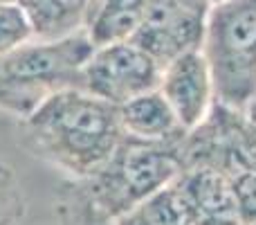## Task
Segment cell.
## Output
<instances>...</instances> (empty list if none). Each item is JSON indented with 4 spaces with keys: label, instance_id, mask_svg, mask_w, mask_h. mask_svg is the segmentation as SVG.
<instances>
[{
    "label": "cell",
    "instance_id": "cell-1",
    "mask_svg": "<svg viewBox=\"0 0 256 225\" xmlns=\"http://www.w3.org/2000/svg\"><path fill=\"white\" fill-rule=\"evenodd\" d=\"M22 140L72 180L88 178L120 149L124 133L117 106L81 88L50 95L22 119Z\"/></svg>",
    "mask_w": 256,
    "mask_h": 225
},
{
    "label": "cell",
    "instance_id": "cell-2",
    "mask_svg": "<svg viewBox=\"0 0 256 225\" xmlns=\"http://www.w3.org/2000/svg\"><path fill=\"white\" fill-rule=\"evenodd\" d=\"M184 140V137H182ZM180 142L124 137L99 171L70 182L68 205L79 225H115L184 171Z\"/></svg>",
    "mask_w": 256,
    "mask_h": 225
},
{
    "label": "cell",
    "instance_id": "cell-3",
    "mask_svg": "<svg viewBox=\"0 0 256 225\" xmlns=\"http://www.w3.org/2000/svg\"><path fill=\"white\" fill-rule=\"evenodd\" d=\"M94 45L81 30L58 41L32 39L0 57V111L25 119L50 95L81 88V70Z\"/></svg>",
    "mask_w": 256,
    "mask_h": 225
},
{
    "label": "cell",
    "instance_id": "cell-4",
    "mask_svg": "<svg viewBox=\"0 0 256 225\" xmlns=\"http://www.w3.org/2000/svg\"><path fill=\"white\" fill-rule=\"evenodd\" d=\"M200 52L212 72L216 104L248 113L256 99V0L212 5Z\"/></svg>",
    "mask_w": 256,
    "mask_h": 225
},
{
    "label": "cell",
    "instance_id": "cell-5",
    "mask_svg": "<svg viewBox=\"0 0 256 225\" xmlns=\"http://www.w3.org/2000/svg\"><path fill=\"white\" fill-rule=\"evenodd\" d=\"M162 66L132 41L94 48L81 70V90L112 106L158 90Z\"/></svg>",
    "mask_w": 256,
    "mask_h": 225
},
{
    "label": "cell",
    "instance_id": "cell-6",
    "mask_svg": "<svg viewBox=\"0 0 256 225\" xmlns=\"http://www.w3.org/2000/svg\"><path fill=\"white\" fill-rule=\"evenodd\" d=\"M207 12L209 9L184 7L173 0H150L144 21L130 41L164 68L180 54L202 48Z\"/></svg>",
    "mask_w": 256,
    "mask_h": 225
},
{
    "label": "cell",
    "instance_id": "cell-7",
    "mask_svg": "<svg viewBox=\"0 0 256 225\" xmlns=\"http://www.w3.org/2000/svg\"><path fill=\"white\" fill-rule=\"evenodd\" d=\"M158 90L176 113L182 131L194 133L209 119L216 106L214 79L200 50L180 54L162 68Z\"/></svg>",
    "mask_w": 256,
    "mask_h": 225
},
{
    "label": "cell",
    "instance_id": "cell-8",
    "mask_svg": "<svg viewBox=\"0 0 256 225\" xmlns=\"http://www.w3.org/2000/svg\"><path fill=\"white\" fill-rule=\"evenodd\" d=\"M196 225H245L230 178L207 164H191L176 178Z\"/></svg>",
    "mask_w": 256,
    "mask_h": 225
},
{
    "label": "cell",
    "instance_id": "cell-9",
    "mask_svg": "<svg viewBox=\"0 0 256 225\" xmlns=\"http://www.w3.org/2000/svg\"><path fill=\"white\" fill-rule=\"evenodd\" d=\"M117 113H120L122 133L130 140L180 142L186 135L160 90H150L126 102L124 106H117Z\"/></svg>",
    "mask_w": 256,
    "mask_h": 225
},
{
    "label": "cell",
    "instance_id": "cell-10",
    "mask_svg": "<svg viewBox=\"0 0 256 225\" xmlns=\"http://www.w3.org/2000/svg\"><path fill=\"white\" fill-rule=\"evenodd\" d=\"M27 14L34 39L58 41L86 30L92 0H16Z\"/></svg>",
    "mask_w": 256,
    "mask_h": 225
},
{
    "label": "cell",
    "instance_id": "cell-11",
    "mask_svg": "<svg viewBox=\"0 0 256 225\" xmlns=\"http://www.w3.org/2000/svg\"><path fill=\"white\" fill-rule=\"evenodd\" d=\"M150 0H97L90 9L86 32L94 48L130 41L140 30Z\"/></svg>",
    "mask_w": 256,
    "mask_h": 225
},
{
    "label": "cell",
    "instance_id": "cell-12",
    "mask_svg": "<svg viewBox=\"0 0 256 225\" xmlns=\"http://www.w3.org/2000/svg\"><path fill=\"white\" fill-rule=\"evenodd\" d=\"M34 30L18 3H0V57L30 43Z\"/></svg>",
    "mask_w": 256,
    "mask_h": 225
},
{
    "label": "cell",
    "instance_id": "cell-13",
    "mask_svg": "<svg viewBox=\"0 0 256 225\" xmlns=\"http://www.w3.org/2000/svg\"><path fill=\"white\" fill-rule=\"evenodd\" d=\"M25 216V194L9 164L0 162V225H20Z\"/></svg>",
    "mask_w": 256,
    "mask_h": 225
},
{
    "label": "cell",
    "instance_id": "cell-14",
    "mask_svg": "<svg viewBox=\"0 0 256 225\" xmlns=\"http://www.w3.org/2000/svg\"><path fill=\"white\" fill-rule=\"evenodd\" d=\"M115 225H160V223L155 221V216L148 212L146 205H140L137 209H132V212L124 214L122 218H117Z\"/></svg>",
    "mask_w": 256,
    "mask_h": 225
},
{
    "label": "cell",
    "instance_id": "cell-15",
    "mask_svg": "<svg viewBox=\"0 0 256 225\" xmlns=\"http://www.w3.org/2000/svg\"><path fill=\"white\" fill-rule=\"evenodd\" d=\"M178 5H184V7H196V9H209V5L204 0H173Z\"/></svg>",
    "mask_w": 256,
    "mask_h": 225
},
{
    "label": "cell",
    "instance_id": "cell-16",
    "mask_svg": "<svg viewBox=\"0 0 256 225\" xmlns=\"http://www.w3.org/2000/svg\"><path fill=\"white\" fill-rule=\"evenodd\" d=\"M204 3L212 7V5H220V3H227V0H204Z\"/></svg>",
    "mask_w": 256,
    "mask_h": 225
},
{
    "label": "cell",
    "instance_id": "cell-17",
    "mask_svg": "<svg viewBox=\"0 0 256 225\" xmlns=\"http://www.w3.org/2000/svg\"><path fill=\"white\" fill-rule=\"evenodd\" d=\"M0 3H16V0H0Z\"/></svg>",
    "mask_w": 256,
    "mask_h": 225
}]
</instances>
